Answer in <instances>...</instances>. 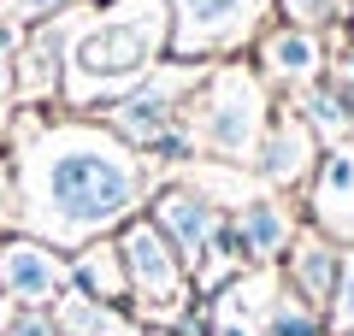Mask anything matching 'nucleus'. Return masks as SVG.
Instances as JSON below:
<instances>
[{"mask_svg":"<svg viewBox=\"0 0 354 336\" xmlns=\"http://www.w3.org/2000/svg\"><path fill=\"white\" fill-rule=\"evenodd\" d=\"M18 224L48 248H88L142 212L148 177L106 124H53L12 160Z\"/></svg>","mask_w":354,"mask_h":336,"instance_id":"obj_1","label":"nucleus"},{"mask_svg":"<svg viewBox=\"0 0 354 336\" xmlns=\"http://www.w3.org/2000/svg\"><path fill=\"white\" fill-rule=\"evenodd\" d=\"M165 48H171V6L165 0H118L106 12L71 18L59 95L83 112L113 106L148 71H160Z\"/></svg>","mask_w":354,"mask_h":336,"instance_id":"obj_2","label":"nucleus"},{"mask_svg":"<svg viewBox=\"0 0 354 336\" xmlns=\"http://www.w3.org/2000/svg\"><path fill=\"white\" fill-rule=\"evenodd\" d=\"M266 112H272V100H266L260 77L242 71V65H218L183 100V124H189L201 153H218L230 165H254V148H260L266 124H272Z\"/></svg>","mask_w":354,"mask_h":336,"instance_id":"obj_3","label":"nucleus"},{"mask_svg":"<svg viewBox=\"0 0 354 336\" xmlns=\"http://www.w3.org/2000/svg\"><path fill=\"white\" fill-rule=\"evenodd\" d=\"M113 242H118V260H124V283H130L136 312L142 319H177V307L189 295V272H183V260L171 254V242H165L142 212L118 224Z\"/></svg>","mask_w":354,"mask_h":336,"instance_id":"obj_4","label":"nucleus"},{"mask_svg":"<svg viewBox=\"0 0 354 336\" xmlns=\"http://www.w3.org/2000/svg\"><path fill=\"white\" fill-rule=\"evenodd\" d=\"M195 83H201V65H183V59L171 71H148L130 95L106 106V130L124 148H153L171 124H183V100L195 95Z\"/></svg>","mask_w":354,"mask_h":336,"instance_id":"obj_5","label":"nucleus"},{"mask_svg":"<svg viewBox=\"0 0 354 336\" xmlns=\"http://www.w3.org/2000/svg\"><path fill=\"white\" fill-rule=\"evenodd\" d=\"M165 6H171V53L183 65L242 41L260 18V0H165Z\"/></svg>","mask_w":354,"mask_h":336,"instance_id":"obj_6","label":"nucleus"},{"mask_svg":"<svg viewBox=\"0 0 354 336\" xmlns=\"http://www.w3.org/2000/svg\"><path fill=\"white\" fill-rule=\"evenodd\" d=\"M142 218H148L153 230L171 242V254L183 260V272H195V265H201V254H207V242H213V230L225 224V212H218V200L207 195V189L171 183V189H160V195L148 200V212H142Z\"/></svg>","mask_w":354,"mask_h":336,"instance_id":"obj_7","label":"nucleus"},{"mask_svg":"<svg viewBox=\"0 0 354 336\" xmlns=\"http://www.w3.org/2000/svg\"><path fill=\"white\" fill-rule=\"evenodd\" d=\"M0 295L18 307H48L65 295V260L36 236L0 242Z\"/></svg>","mask_w":354,"mask_h":336,"instance_id":"obj_8","label":"nucleus"},{"mask_svg":"<svg viewBox=\"0 0 354 336\" xmlns=\"http://www.w3.org/2000/svg\"><path fill=\"white\" fill-rule=\"evenodd\" d=\"M307 207H313V230L330 236L342 248H354V142L330 148L313 171V189H307Z\"/></svg>","mask_w":354,"mask_h":336,"instance_id":"obj_9","label":"nucleus"},{"mask_svg":"<svg viewBox=\"0 0 354 336\" xmlns=\"http://www.w3.org/2000/svg\"><path fill=\"white\" fill-rule=\"evenodd\" d=\"M65 36H71V12L53 18V24L30 30L24 48L12 53V88L24 100H53L65 83Z\"/></svg>","mask_w":354,"mask_h":336,"instance_id":"obj_10","label":"nucleus"},{"mask_svg":"<svg viewBox=\"0 0 354 336\" xmlns=\"http://www.w3.org/2000/svg\"><path fill=\"white\" fill-rule=\"evenodd\" d=\"M230 236H236L242 248V265H266V260H283L295 242V224H290V207L272 195H254L236 207V218H230Z\"/></svg>","mask_w":354,"mask_h":336,"instance_id":"obj_11","label":"nucleus"},{"mask_svg":"<svg viewBox=\"0 0 354 336\" xmlns=\"http://www.w3.org/2000/svg\"><path fill=\"white\" fill-rule=\"evenodd\" d=\"M290 295L307 301L313 312L330 307V289H337V265H342V248L330 236H319V230H295L290 242Z\"/></svg>","mask_w":354,"mask_h":336,"instance_id":"obj_12","label":"nucleus"},{"mask_svg":"<svg viewBox=\"0 0 354 336\" xmlns=\"http://www.w3.org/2000/svg\"><path fill=\"white\" fill-rule=\"evenodd\" d=\"M319 160V136L301 124V118H278V124H266L260 148H254V171L266 183H301Z\"/></svg>","mask_w":354,"mask_h":336,"instance_id":"obj_13","label":"nucleus"},{"mask_svg":"<svg viewBox=\"0 0 354 336\" xmlns=\"http://www.w3.org/2000/svg\"><path fill=\"white\" fill-rule=\"evenodd\" d=\"M325 71V48H319V30H295V24H278L260 36V77L272 83H313Z\"/></svg>","mask_w":354,"mask_h":336,"instance_id":"obj_14","label":"nucleus"},{"mask_svg":"<svg viewBox=\"0 0 354 336\" xmlns=\"http://www.w3.org/2000/svg\"><path fill=\"white\" fill-rule=\"evenodd\" d=\"M313 136H348L354 130V71H319L301 88V112H295Z\"/></svg>","mask_w":354,"mask_h":336,"instance_id":"obj_15","label":"nucleus"},{"mask_svg":"<svg viewBox=\"0 0 354 336\" xmlns=\"http://www.w3.org/2000/svg\"><path fill=\"white\" fill-rule=\"evenodd\" d=\"M65 289H77V295L88 301H106V307H118V301L130 295L124 283V260H118V242H88L83 254H77L71 265H65Z\"/></svg>","mask_w":354,"mask_h":336,"instance_id":"obj_16","label":"nucleus"},{"mask_svg":"<svg viewBox=\"0 0 354 336\" xmlns=\"http://www.w3.org/2000/svg\"><path fill=\"white\" fill-rule=\"evenodd\" d=\"M53 324H59V336H136V324H130L118 307L88 301V295H77V289H65V295H59Z\"/></svg>","mask_w":354,"mask_h":336,"instance_id":"obj_17","label":"nucleus"},{"mask_svg":"<svg viewBox=\"0 0 354 336\" xmlns=\"http://www.w3.org/2000/svg\"><path fill=\"white\" fill-rule=\"evenodd\" d=\"M77 6H83V0H0V24L12 30H41V24H53V18H65V12H77Z\"/></svg>","mask_w":354,"mask_h":336,"instance_id":"obj_18","label":"nucleus"},{"mask_svg":"<svg viewBox=\"0 0 354 336\" xmlns=\"http://www.w3.org/2000/svg\"><path fill=\"white\" fill-rule=\"evenodd\" d=\"M266 336H325V324H319V312L307 307V301L278 295L266 307Z\"/></svg>","mask_w":354,"mask_h":336,"instance_id":"obj_19","label":"nucleus"},{"mask_svg":"<svg viewBox=\"0 0 354 336\" xmlns=\"http://www.w3.org/2000/svg\"><path fill=\"white\" fill-rule=\"evenodd\" d=\"M330 330L337 336H354V248H342V265H337V289H330Z\"/></svg>","mask_w":354,"mask_h":336,"instance_id":"obj_20","label":"nucleus"},{"mask_svg":"<svg viewBox=\"0 0 354 336\" xmlns=\"http://www.w3.org/2000/svg\"><path fill=\"white\" fill-rule=\"evenodd\" d=\"M278 6H283V24H295V30H319L342 12V0H278Z\"/></svg>","mask_w":354,"mask_h":336,"instance_id":"obj_21","label":"nucleus"},{"mask_svg":"<svg viewBox=\"0 0 354 336\" xmlns=\"http://www.w3.org/2000/svg\"><path fill=\"white\" fill-rule=\"evenodd\" d=\"M0 336H59V324H53L41 307H18L12 319H6V330H0Z\"/></svg>","mask_w":354,"mask_h":336,"instance_id":"obj_22","label":"nucleus"},{"mask_svg":"<svg viewBox=\"0 0 354 336\" xmlns=\"http://www.w3.org/2000/svg\"><path fill=\"white\" fill-rule=\"evenodd\" d=\"M12 41H18V36L0 24V112H6V100H12V53H18Z\"/></svg>","mask_w":354,"mask_h":336,"instance_id":"obj_23","label":"nucleus"},{"mask_svg":"<svg viewBox=\"0 0 354 336\" xmlns=\"http://www.w3.org/2000/svg\"><path fill=\"white\" fill-rule=\"evenodd\" d=\"M18 224V183H12V165H0V230Z\"/></svg>","mask_w":354,"mask_h":336,"instance_id":"obj_24","label":"nucleus"},{"mask_svg":"<svg viewBox=\"0 0 354 336\" xmlns=\"http://www.w3.org/2000/svg\"><path fill=\"white\" fill-rule=\"evenodd\" d=\"M218 336H248V330H242V324H218Z\"/></svg>","mask_w":354,"mask_h":336,"instance_id":"obj_25","label":"nucleus"},{"mask_svg":"<svg viewBox=\"0 0 354 336\" xmlns=\"http://www.w3.org/2000/svg\"><path fill=\"white\" fill-rule=\"evenodd\" d=\"M0 142H6V112H0Z\"/></svg>","mask_w":354,"mask_h":336,"instance_id":"obj_26","label":"nucleus"}]
</instances>
